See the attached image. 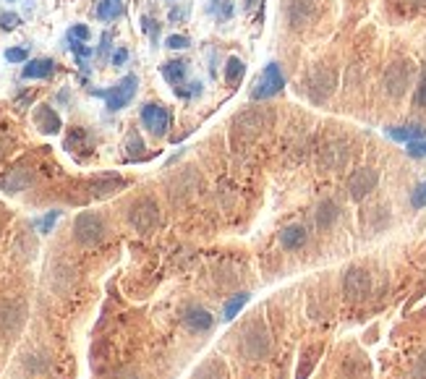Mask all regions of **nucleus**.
<instances>
[{"instance_id":"1","label":"nucleus","mask_w":426,"mask_h":379,"mask_svg":"<svg viewBox=\"0 0 426 379\" xmlns=\"http://www.w3.org/2000/svg\"><path fill=\"white\" fill-rule=\"evenodd\" d=\"M241 353L248 361H262L269 353V332L264 324H251L241 340Z\"/></svg>"},{"instance_id":"2","label":"nucleus","mask_w":426,"mask_h":379,"mask_svg":"<svg viewBox=\"0 0 426 379\" xmlns=\"http://www.w3.org/2000/svg\"><path fill=\"white\" fill-rule=\"evenodd\" d=\"M73 236H76L81 246H92V243L102 241V236H105V222L94 212H81L76 222H73Z\"/></svg>"},{"instance_id":"3","label":"nucleus","mask_w":426,"mask_h":379,"mask_svg":"<svg viewBox=\"0 0 426 379\" xmlns=\"http://www.w3.org/2000/svg\"><path fill=\"white\" fill-rule=\"evenodd\" d=\"M283 87H285V79H283V73H280V66L278 63H269L267 69L262 71L257 87L251 90V100H269V97H275Z\"/></svg>"},{"instance_id":"4","label":"nucleus","mask_w":426,"mask_h":379,"mask_svg":"<svg viewBox=\"0 0 426 379\" xmlns=\"http://www.w3.org/2000/svg\"><path fill=\"white\" fill-rule=\"evenodd\" d=\"M129 220H131V225L139 230V233H149V230H155V228H157V222H159L157 204H155L152 199H139L134 207H131Z\"/></svg>"},{"instance_id":"5","label":"nucleus","mask_w":426,"mask_h":379,"mask_svg":"<svg viewBox=\"0 0 426 379\" xmlns=\"http://www.w3.org/2000/svg\"><path fill=\"white\" fill-rule=\"evenodd\" d=\"M136 84H139V79H136L134 73H129V76H123V79H120L113 90L99 92V94L108 100L110 110H120V108H126V105L134 100V94H136Z\"/></svg>"},{"instance_id":"6","label":"nucleus","mask_w":426,"mask_h":379,"mask_svg":"<svg viewBox=\"0 0 426 379\" xmlns=\"http://www.w3.org/2000/svg\"><path fill=\"white\" fill-rule=\"evenodd\" d=\"M141 123L149 134L155 136H165L170 129V113L165 105H157V102H149L141 108Z\"/></svg>"},{"instance_id":"7","label":"nucleus","mask_w":426,"mask_h":379,"mask_svg":"<svg viewBox=\"0 0 426 379\" xmlns=\"http://www.w3.org/2000/svg\"><path fill=\"white\" fill-rule=\"evenodd\" d=\"M343 290H346L348 301H364L371 290V278H369L367 270L361 267H350L343 278Z\"/></svg>"},{"instance_id":"8","label":"nucleus","mask_w":426,"mask_h":379,"mask_svg":"<svg viewBox=\"0 0 426 379\" xmlns=\"http://www.w3.org/2000/svg\"><path fill=\"white\" fill-rule=\"evenodd\" d=\"M408 84H411V69H408L406 60H397V63H392V66L385 71V90L390 97L406 94Z\"/></svg>"},{"instance_id":"9","label":"nucleus","mask_w":426,"mask_h":379,"mask_svg":"<svg viewBox=\"0 0 426 379\" xmlns=\"http://www.w3.org/2000/svg\"><path fill=\"white\" fill-rule=\"evenodd\" d=\"M377 170L374 168H358L350 178H348V191H350V196L356 201H361L364 196H369L371 191L377 189Z\"/></svg>"},{"instance_id":"10","label":"nucleus","mask_w":426,"mask_h":379,"mask_svg":"<svg viewBox=\"0 0 426 379\" xmlns=\"http://www.w3.org/2000/svg\"><path fill=\"white\" fill-rule=\"evenodd\" d=\"M317 19V0H290L287 3V21L293 29H304Z\"/></svg>"},{"instance_id":"11","label":"nucleus","mask_w":426,"mask_h":379,"mask_svg":"<svg viewBox=\"0 0 426 379\" xmlns=\"http://www.w3.org/2000/svg\"><path fill=\"white\" fill-rule=\"evenodd\" d=\"M27 317V309L21 301H3L0 303V335H10L21 327V322Z\"/></svg>"},{"instance_id":"12","label":"nucleus","mask_w":426,"mask_h":379,"mask_svg":"<svg viewBox=\"0 0 426 379\" xmlns=\"http://www.w3.org/2000/svg\"><path fill=\"white\" fill-rule=\"evenodd\" d=\"M335 90V73L329 69H317L308 76V94L317 102H322L325 97H329V92Z\"/></svg>"},{"instance_id":"13","label":"nucleus","mask_w":426,"mask_h":379,"mask_svg":"<svg viewBox=\"0 0 426 379\" xmlns=\"http://www.w3.org/2000/svg\"><path fill=\"white\" fill-rule=\"evenodd\" d=\"M212 314L207 309H201V306H189L186 314H183V324L191 329V332H207L212 327Z\"/></svg>"},{"instance_id":"14","label":"nucleus","mask_w":426,"mask_h":379,"mask_svg":"<svg viewBox=\"0 0 426 379\" xmlns=\"http://www.w3.org/2000/svg\"><path fill=\"white\" fill-rule=\"evenodd\" d=\"M34 126L42 131V134H58L60 131V115L48 105H40L34 110Z\"/></svg>"},{"instance_id":"15","label":"nucleus","mask_w":426,"mask_h":379,"mask_svg":"<svg viewBox=\"0 0 426 379\" xmlns=\"http://www.w3.org/2000/svg\"><path fill=\"white\" fill-rule=\"evenodd\" d=\"M233 126H236L238 131H246L248 136H254V134H259V131L264 129V115H262L259 110H246V113L238 115Z\"/></svg>"},{"instance_id":"16","label":"nucleus","mask_w":426,"mask_h":379,"mask_svg":"<svg viewBox=\"0 0 426 379\" xmlns=\"http://www.w3.org/2000/svg\"><path fill=\"white\" fill-rule=\"evenodd\" d=\"M31 183V173L24 168H16L10 170L6 178L0 180V186H3V191H8V194H16V191H24L27 186Z\"/></svg>"},{"instance_id":"17","label":"nucleus","mask_w":426,"mask_h":379,"mask_svg":"<svg viewBox=\"0 0 426 379\" xmlns=\"http://www.w3.org/2000/svg\"><path fill=\"white\" fill-rule=\"evenodd\" d=\"M387 136L408 144V141L426 139V129H421V126H392V129H387Z\"/></svg>"},{"instance_id":"18","label":"nucleus","mask_w":426,"mask_h":379,"mask_svg":"<svg viewBox=\"0 0 426 379\" xmlns=\"http://www.w3.org/2000/svg\"><path fill=\"white\" fill-rule=\"evenodd\" d=\"M280 243H283L287 251L301 249V246L306 243V228H301V225H290V228H285L283 230V236H280Z\"/></svg>"},{"instance_id":"19","label":"nucleus","mask_w":426,"mask_h":379,"mask_svg":"<svg viewBox=\"0 0 426 379\" xmlns=\"http://www.w3.org/2000/svg\"><path fill=\"white\" fill-rule=\"evenodd\" d=\"M52 73V60L50 58H34L24 66V79H48Z\"/></svg>"},{"instance_id":"20","label":"nucleus","mask_w":426,"mask_h":379,"mask_svg":"<svg viewBox=\"0 0 426 379\" xmlns=\"http://www.w3.org/2000/svg\"><path fill=\"white\" fill-rule=\"evenodd\" d=\"M194 379H228V369L220 359H209L207 364L199 366Z\"/></svg>"},{"instance_id":"21","label":"nucleus","mask_w":426,"mask_h":379,"mask_svg":"<svg viewBox=\"0 0 426 379\" xmlns=\"http://www.w3.org/2000/svg\"><path fill=\"white\" fill-rule=\"evenodd\" d=\"M162 76H165L170 84H180V81L186 79V63H183V60H168V63L162 66Z\"/></svg>"},{"instance_id":"22","label":"nucleus","mask_w":426,"mask_h":379,"mask_svg":"<svg viewBox=\"0 0 426 379\" xmlns=\"http://www.w3.org/2000/svg\"><path fill=\"white\" fill-rule=\"evenodd\" d=\"M337 220V204L335 201H322L317 210V225L319 228H329L332 222Z\"/></svg>"},{"instance_id":"23","label":"nucleus","mask_w":426,"mask_h":379,"mask_svg":"<svg viewBox=\"0 0 426 379\" xmlns=\"http://www.w3.org/2000/svg\"><path fill=\"white\" fill-rule=\"evenodd\" d=\"M120 10H123V3H120V0H99L97 3V16L102 21L118 19Z\"/></svg>"},{"instance_id":"24","label":"nucleus","mask_w":426,"mask_h":379,"mask_svg":"<svg viewBox=\"0 0 426 379\" xmlns=\"http://www.w3.org/2000/svg\"><path fill=\"white\" fill-rule=\"evenodd\" d=\"M243 60L241 58H228V66H225V81H228L230 87H236L238 81H241V76H243Z\"/></svg>"},{"instance_id":"25","label":"nucleus","mask_w":426,"mask_h":379,"mask_svg":"<svg viewBox=\"0 0 426 379\" xmlns=\"http://www.w3.org/2000/svg\"><path fill=\"white\" fill-rule=\"evenodd\" d=\"M120 186H123V180L120 178H105V180L92 183V194H94V196H108L113 191H118Z\"/></svg>"},{"instance_id":"26","label":"nucleus","mask_w":426,"mask_h":379,"mask_svg":"<svg viewBox=\"0 0 426 379\" xmlns=\"http://www.w3.org/2000/svg\"><path fill=\"white\" fill-rule=\"evenodd\" d=\"M246 301H248V293H238L236 299H230L228 303H225V320H233L238 311L246 306Z\"/></svg>"},{"instance_id":"27","label":"nucleus","mask_w":426,"mask_h":379,"mask_svg":"<svg viewBox=\"0 0 426 379\" xmlns=\"http://www.w3.org/2000/svg\"><path fill=\"white\" fill-rule=\"evenodd\" d=\"M413 102H416V108H426V69H421V76H418V87H416V94H413Z\"/></svg>"},{"instance_id":"28","label":"nucleus","mask_w":426,"mask_h":379,"mask_svg":"<svg viewBox=\"0 0 426 379\" xmlns=\"http://www.w3.org/2000/svg\"><path fill=\"white\" fill-rule=\"evenodd\" d=\"M411 204L416 207V210H421V207H426V180L424 183H418L416 191L411 194Z\"/></svg>"},{"instance_id":"29","label":"nucleus","mask_w":426,"mask_h":379,"mask_svg":"<svg viewBox=\"0 0 426 379\" xmlns=\"http://www.w3.org/2000/svg\"><path fill=\"white\" fill-rule=\"evenodd\" d=\"M189 45L191 40L186 34H173V37H168V48H173V50H186Z\"/></svg>"},{"instance_id":"30","label":"nucleus","mask_w":426,"mask_h":379,"mask_svg":"<svg viewBox=\"0 0 426 379\" xmlns=\"http://www.w3.org/2000/svg\"><path fill=\"white\" fill-rule=\"evenodd\" d=\"M408 155H411V157H426V141L424 139L408 141Z\"/></svg>"},{"instance_id":"31","label":"nucleus","mask_w":426,"mask_h":379,"mask_svg":"<svg viewBox=\"0 0 426 379\" xmlns=\"http://www.w3.org/2000/svg\"><path fill=\"white\" fill-rule=\"evenodd\" d=\"M19 24H21V19L16 16V13H3V16H0V27H3L6 31L16 29Z\"/></svg>"},{"instance_id":"32","label":"nucleus","mask_w":426,"mask_h":379,"mask_svg":"<svg viewBox=\"0 0 426 379\" xmlns=\"http://www.w3.org/2000/svg\"><path fill=\"white\" fill-rule=\"evenodd\" d=\"M6 60H10V63H24V60H27V50H24V48H10V50H6Z\"/></svg>"},{"instance_id":"33","label":"nucleus","mask_w":426,"mask_h":379,"mask_svg":"<svg viewBox=\"0 0 426 379\" xmlns=\"http://www.w3.org/2000/svg\"><path fill=\"white\" fill-rule=\"evenodd\" d=\"M58 217H60V212H58V210H55V212H50L48 217H45V220H42V222H40V230H42V233H48V230L52 228V225H55V220H58Z\"/></svg>"},{"instance_id":"34","label":"nucleus","mask_w":426,"mask_h":379,"mask_svg":"<svg viewBox=\"0 0 426 379\" xmlns=\"http://www.w3.org/2000/svg\"><path fill=\"white\" fill-rule=\"evenodd\" d=\"M71 37H73V40H81V42H87L90 40V29H87V27H73V29H71Z\"/></svg>"},{"instance_id":"35","label":"nucleus","mask_w":426,"mask_h":379,"mask_svg":"<svg viewBox=\"0 0 426 379\" xmlns=\"http://www.w3.org/2000/svg\"><path fill=\"white\" fill-rule=\"evenodd\" d=\"M413 377L416 379H426V356H421L416 364V369H413Z\"/></svg>"},{"instance_id":"36","label":"nucleus","mask_w":426,"mask_h":379,"mask_svg":"<svg viewBox=\"0 0 426 379\" xmlns=\"http://www.w3.org/2000/svg\"><path fill=\"white\" fill-rule=\"evenodd\" d=\"M222 3H225V6L220 8V16H222V19H230V13H233V8H230V0H222Z\"/></svg>"},{"instance_id":"37","label":"nucleus","mask_w":426,"mask_h":379,"mask_svg":"<svg viewBox=\"0 0 426 379\" xmlns=\"http://www.w3.org/2000/svg\"><path fill=\"white\" fill-rule=\"evenodd\" d=\"M123 60H126V50H118L115 52V58H113V63L118 66V63H123Z\"/></svg>"},{"instance_id":"38","label":"nucleus","mask_w":426,"mask_h":379,"mask_svg":"<svg viewBox=\"0 0 426 379\" xmlns=\"http://www.w3.org/2000/svg\"><path fill=\"white\" fill-rule=\"evenodd\" d=\"M408 3H411V6H416V8H424L426 6V0H408Z\"/></svg>"}]
</instances>
